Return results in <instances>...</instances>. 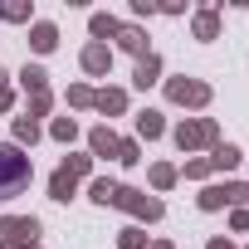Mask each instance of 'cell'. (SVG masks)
<instances>
[{
    "mask_svg": "<svg viewBox=\"0 0 249 249\" xmlns=\"http://www.w3.org/2000/svg\"><path fill=\"white\" fill-rule=\"evenodd\" d=\"M30 176H35L30 152L15 147V142H0V200H15V196L30 186Z\"/></svg>",
    "mask_w": 249,
    "mask_h": 249,
    "instance_id": "cell-1",
    "label": "cell"
},
{
    "mask_svg": "<svg viewBox=\"0 0 249 249\" xmlns=\"http://www.w3.org/2000/svg\"><path fill=\"white\" fill-rule=\"evenodd\" d=\"M112 205L117 210H127V215H137V220H161V200L157 196H147V191H132V186H117V196H112Z\"/></svg>",
    "mask_w": 249,
    "mask_h": 249,
    "instance_id": "cell-2",
    "label": "cell"
},
{
    "mask_svg": "<svg viewBox=\"0 0 249 249\" xmlns=\"http://www.w3.org/2000/svg\"><path fill=\"white\" fill-rule=\"evenodd\" d=\"M220 142V127L210 117H191V122H181L176 127V147L181 152H196V147H215Z\"/></svg>",
    "mask_w": 249,
    "mask_h": 249,
    "instance_id": "cell-3",
    "label": "cell"
},
{
    "mask_svg": "<svg viewBox=\"0 0 249 249\" xmlns=\"http://www.w3.org/2000/svg\"><path fill=\"white\" fill-rule=\"evenodd\" d=\"M0 244L35 249V244H39V220H35V215H5V220H0Z\"/></svg>",
    "mask_w": 249,
    "mask_h": 249,
    "instance_id": "cell-4",
    "label": "cell"
},
{
    "mask_svg": "<svg viewBox=\"0 0 249 249\" xmlns=\"http://www.w3.org/2000/svg\"><path fill=\"white\" fill-rule=\"evenodd\" d=\"M166 98L181 103V107H205L210 103V83H200V78H166Z\"/></svg>",
    "mask_w": 249,
    "mask_h": 249,
    "instance_id": "cell-5",
    "label": "cell"
},
{
    "mask_svg": "<svg viewBox=\"0 0 249 249\" xmlns=\"http://www.w3.org/2000/svg\"><path fill=\"white\" fill-rule=\"evenodd\" d=\"M78 64H83V73H93V78H103V73H107V69H112V49H107V44H98V39H93V44H88V49H83V59H78Z\"/></svg>",
    "mask_w": 249,
    "mask_h": 249,
    "instance_id": "cell-6",
    "label": "cell"
},
{
    "mask_svg": "<svg viewBox=\"0 0 249 249\" xmlns=\"http://www.w3.org/2000/svg\"><path fill=\"white\" fill-rule=\"evenodd\" d=\"M205 161H210V171H234V166H239V147H234V142H215Z\"/></svg>",
    "mask_w": 249,
    "mask_h": 249,
    "instance_id": "cell-7",
    "label": "cell"
},
{
    "mask_svg": "<svg viewBox=\"0 0 249 249\" xmlns=\"http://www.w3.org/2000/svg\"><path fill=\"white\" fill-rule=\"evenodd\" d=\"M117 49H127V54H137V59L152 54V49H147V35H142L137 25H122V30H117Z\"/></svg>",
    "mask_w": 249,
    "mask_h": 249,
    "instance_id": "cell-8",
    "label": "cell"
},
{
    "mask_svg": "<svg viewBox=\"0 0 249 249\" xmlns=\"http://www.w3.org/2000/svg\"><path fill=\"white\" fill-rule=\"evenodd\" d=\"M54 44H59V30H54L49 20H39V25L30 30V49H35V54H54Z\"/></svg>",
    "mask_w": 249,
    "mask_h": 249,
    "instance_id": "cell-9",
    "label": "cell"
},
{
    "mask_svg": "<svg viewBox=\"0 0 249 249\" xmlns=\"http://www.w3.org/2000/svg\"><path fill=\"white\" fill-rule=\"evenodd\" d=\"M88 152L93 157H117V132L112 127H93L88 132Z\"/></svg>",
    "mask_w": 249,
    "mask_h": 249,
    "instance_id": "cell-10",
    "label": "cell"
},
{
    "mask_svg": "<svg viewBox=\"0 0 249 249\" xmlns=\"http://www.w3.org/2000/svg\"><path fill=\"white\" fill-rule=\"evenodd\" d=\"M166 132V122H161V112L157 107H147V112H137V137H147V142H157Z\"/></svg>",
    "mask_w": 249,
    "mask_h": 249,
    "instance_id": "cell-11",
    "label": "cell"
},
{
    "mask_svg": "<svg viewBox=\"0 0 249 249\" xmlns=\"http://www.w3.org/2000/svg\"><path fill=\"white\" fill-rule=\"evenodd\" d=\"M93 107L98 112H122V107H127V93H122V88H98L93 93Z\"/></svg>",
    "mask_w": 249,
    "mask_h": 249,
    "instance_id": "cell-12",
    "label": "cell"
},
{
    "mask_svg": "<svg viewBox=\"0 0 249 249\" xmlns=\"http://www.w3.org/2000/svg\"><path fill=\"white\" fill-rule=\"evenodd\" d=\"M157 78H161V59H157V54L137 59V73H132V83H137V88H152Z\"/></svg>",
    "mask_w": 249,
    "mask_h": 249,
    "instance_id": "cell-13",
    "label": "cell"
},
{
    "mask_svg": "<svg viewBox=\"0 0 249 249\" xmlns=\"http://www.w3.org/2000/svg\"><path fill=\"white\" fill-rule=\"evenodd\" d=\"M20 83H25V93H30V98H39V93H49V73H44L39 64H25V73H20Z\"/></svg>",
    "mask_w": 249,
    "mask_h": 249,
    "instance_id": "cell-14",
    "label": "cell"
},
{
    "mask_svg": "<svg viewBox=\"0 0 249 249\" xmlns=\"http://www.w3.org/2000/svg\"><path fill=\"white\" fill-rule=\"evenodd\" d=\"M88 30H93V39H98V44H107V39H117L122 20H112V15H93V20H88Z\"/></svg>",
    "mask_w": 249,
    "mask_h": 249,
    "instance_id": "cell-15",
    "label": "cell"
},
{
    "mask_svg": "<svg viewBox=\"0 0 249 249\" xmlns=\"http://www.w3.org/2000/svg\"><path fill=\"white\" fill-rule=\"evenodd\" d=\"M73 191H78V181H73V176L59 166V171L49 176V196H54V200H73Z\"/></svg>",
    "mask_w": 249,
    "mask_h": 249,
    "instance_id": "cell-16",
    "label": "cell"
},
{
    "mask_svg": "<svg viewBox=\"0 0 249 249\" xmlns=\"http://www.w3.org/2000/svg\"><path fill=\"white\" fill-rule=\"evenodd\" d=\"M39 142V122L35 117H15V147H35Z\"/></svg>",
    "mask_w": 249,
    "mask_h": 249,
    "instance_id": "cell-17",
    "label": "cell"
},
{
    "mask_svg": "<svg viewBox=\"0 0 249 249\" xmlns=\"http://www.w3.org/2000/svg\"><path fill=\"white\" fill-rule=\"evenodd\" d=\"M220 191H225V205L244 210V200H249V181H220Z\"/></svg>",
    "mask_w": 249,
    "mask_h": 249,
    "instance_id": "cell-18",
    "label": "cell"
},
{
    "mask_svg": "<svg viewBox=\"0 0 249 249\" xmlns=\"http://www.w3.org/2000/svg\"><path fill=\"white\" fill-rule=\"evenodd\" d=\"M117 161L122 166H137L142 161V142L137 137H117Z\"/></svg>",
    "mask_w": 249,
    "mask_h": 249,
    "instance_id": "cell-19",
    "label": "cell"
},
{
    "mask_svg": "<svg viewBox=\"0 0 249 249\" xmlns=\"http://www.w3.org/2000/svg\"><path fill=\"white\" fill-rule=\"evenodd\" d=\"M215 35H220V15L215 10H200L196 15V39H215Z\"/></svg>",
    "mask_w": 249,
    "mask_h": 249,
    "instance_id": "cell-20",
    "label": "cell"
},
{
    "mask_svg": "<svg viewBox=\"0 0 249 249\" xmlns=\"http://www.w3.org/2000/svg\"><path fill=\"white\" fill-rule=\"evenodd\" d=\"M88 196H93L98 205H112V196H117V181H112V176H98V181L88 186Z\"/></svg>",
    "mask_w": 249,
    "mask_h": 249,
    "instance_id": "cell-21",
    "label": "cell"
},
{
    "mask_svg": "<svg viewBox=\"0 0 249 249\" xmlns=\"http://www.w3.org/2000/svg\"><path fill=\"white\" fill-rule=\"evenodd\" d=\"M117 249H147V230L142 225H127V230L117 234Z\"/></svg>",
    "mask_w": 249,
    "mask_h": 249,
    "instance_id": "cell-22",
    "label": "cell"
},
{
    "mask_svg": "<svg viewBox=\"0 0 249 249\" xmlns=\"http://www.w3.org/2000/svg\"><path fill=\"white\" fill-rule=\"evenodd\" d=\"M152 186H157V191H171V186H176V166H171V161H157V166H152Z\"/></svg>",
    "mask_w": 249,
    "mask_h": 249,
    "instance_id": "cell-23",
    "label": "cell"
},
{
    "mask_svg": "<svg viewBox=\"0 0 249 249\" xmlns=\"http://www.w3.org/2000/svg\"><path fill=\"white\" fill-rule=\"evenodd\" d=\"M200 210H225V191H220V181L200 191Z\"/></svg>",
    "mask_w": 249,
    "mask_h": 249,
    "instance_id": "cell-24",
    "label": "cell"
},
{
    "mask_svg": "<svg viewBox=\"0 0 249 249\" xmlns=\"http://www.w3.org/2000/svg\"><path fill=\"white\" fill-rule=\"evenodd\" d=\"M49 132H54L59 142H73V137H78V122H73V117H54V127H49Z\"/></svg>",
    "mask_w": 249,
    "mask_h": 249,
    "instance_id": "cell-25",
    "label": "cell"
},
{
    "mask_svg": "<svg viewBox=\"0 0 249 249\" xmlns=\"http://www.w3.org/2000/svg\"><path fill=\"white\" fill-rule=\"evenodd\" d=\"M69 107H93V88L88 83H73L69 88Z\"/></svg>",
    "mask_w": 249,
    "mask_h": 249,
    "instance_id": "cell-26",
    "label": "cell"
},
{
    "mask_svg": "<svg viewBox=\"0 0 249 249\" xmlns=\"http://www.w3.org/2000/svg\"><path fill=\"white\" fill-rule=\"evenodd\" d=\"M49 107H54V93H39V98H30V107H25V117H35V122H39V117H44Z\"/></svg>",
    "mask_w": 249,
    "mask_h": 249,
    "instance_id": "cell-27",
    "label": "cell"
},
{
    "mask_svg": "<svg viewBox=\"0 0 249 249\" xmlns=\"http://www.w3.org/2000/svg\"><path fill=\"white\" fill-rule=\"evenodd\" d=\"M64 171L78 181V176H88V171H93V157H64Z\"/></svg>",
    "mask_w": 249,
    "mask_h": 249,
    "instance_id": "cell-28",
    "label": "cell"
},
{
    "mask_svg": "<svg viewBox=\"0 0 249 249\" xmlns=\"http://www.w3.org/2000/svg\"><path fill=\"white\" fill-rule=\"evenodd\" d=\"M181 176H186V181H205V176H210V161H205V157H196V161H186V171H181Z\"/></svg>",
    "mask_w": 249,
    "mask_h": 249,
    "instance_id": "cell-29",
    "label": "cell"
},
{
    "mask_svg": "<svg viewBox=\"0 0 249 249\" xmlns=\"http://www.w3.org/2000/svg\"><path fill=\"white\" fill-rule=\"evenodd\" d=\"M0 15H5V20H30V5H25V0H10V5H0Z\"/></svg>",
    "mask_w": 249,
    "mask_h": 249,
    "instance_id": "cell-30",
    "label": "cell"
},
{
    "mask_svg": "<svg viewBox=\"0 0 249 249\" xmlns=\"http://www.w3.org/2000/svg\"><path fill=\"white\" fill-rule=\"evenodd\" d=\"M15 107V93H10V73L0 69V112H10Z\"/></svg>",
    "mask_w": 249,
    "mask_h": 249,
    "instance_id": "cell-31",
    "label": "cell"
},
{
    "mask_svg": "<svg viewBox=\"0 0 249 249\" xmlns=\"http://www.w3.org/2000/svg\"><path fill=\"white\" fill-rule=\"evenodd\" d=\"M230 230H249V210H230Z\"/></svg>",
    "mask_w": 249,
    "mask_h": 249,
    "instance_id": "cell-32",
    "label": "cell"
},
{
    "mask_svg": "<svg viewBox=\"0 0 249 249\" xmlns=\"http://www.w3.org/2000/svg\"><path fill=\"white\" fill-rule=\"evenodd\" d=\"M205 249H234V244H230V239H210Z\"/></svg>",
    "mask_w": 249,
    "mask_h": 249,
    "instance_id": "cell-33",
    "label": "cell"
},
{
    "mask_svg": "<svg viewBox=\"0 0 249 249\" xmlns=\"http://www.w3.org/2000/svg\"><path fill=\"white\" fill-rule=\"evenodd\" d=\"M147 249H176V244H171V239H157V244H147Z\"/></svg>",
    "mask_w": 249,
    "mask_h": 249,
    "instance_id": "cell-34",
    "label": "cell"
},
{
    "mask_svg": "<svg viewBox=\"0 0 249 249\" xmlns=\"http://www.w3.org/2000/svg\"><path fill=\"white\" fill-rule=\"evenodd\" d=\"M0 249H5V244H0Z\"/></svg>",
    "mask_w": 249,
    "mask_h": 249,
    "instance_id": "cell-35",
    "label": "cell"
},
{
    "mask_svg": "<svg viewBox=\"0 0 249 249\" xmlns=\"http://www.w3.org/2000/svg\"><path fill=\"white\" fill-rule=\"evenodd\" d=\"M35 249H39V244H35Z\"/></svg>",
    "mask_w": 249,
    "mask_h": 249,
    "instance_id": "cell-36",
    "label": "cell"
}]
</instances>
